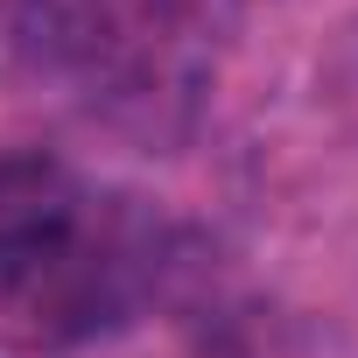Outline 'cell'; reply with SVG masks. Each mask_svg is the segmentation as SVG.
<instances>
[{"label":"cell","mask_w":358,"mask_h":358,"mask_svg":"<svg viewBox=\"0 0 358 358\" xmlns=\"http://www.w3.org/2000/svg\"><path fill=\"white\" fill-rule=\"evenodd\" d=\"M232 0H64V85L141 141H176L204 113Z\"/></svg>","instance_id":"obj_2"},{"label":"cell","mask_w":358,"mask_h":358,"mask_svg":"<svg viewBox=\"0 0 358 358\" xmlns=\"http://www.w3.org/2000/svg\"><path fill=\"white\" fill-rule=\"evenodd\" d=\"M64 85V0H0V92Z\"/></svg>","instance_id":"obj_3"},{"label":"cell","mask_w":358,"mask_h":358,"mask_svg":"<svg viewBox=\"0 0 358 358\" xmlns=\"http://www.w3.org/2000/svg\"><path fill=\"white\" fill-rule=\"evenodd\" d=\"M176 232L141 197L57 155L0 162V351L57 358L155 309Z\"/></svg>","instance_id":"obj_1"}]
</instances>
